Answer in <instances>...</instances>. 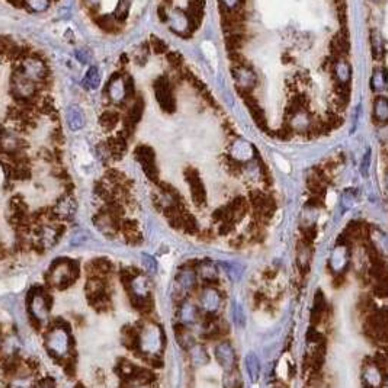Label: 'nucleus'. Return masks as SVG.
<instances>
[{
    "label": "nucleus",
    "mask_w": 388,
    "mask_h": 388,
    "mask_svg": "<svg viewBox=\"0 0 388 388\" xmlns=\"http://www.w3.org/2000/svg\"><path fill=\"white\" fill-rule=\"evenodd\" d=\"M135 343L141 355L149 358H157L164 347V336L160 326L154 323H146L137 333Z\"/></svg>",
    "instance_id": "nucleus-1"
},
{
    "label": "nucleus",
    "mask_w": 388,
    "mask_h": 388,
    "mask_svg": "<svg viewBox=\"0 0 388 388\" xmlns=\"http://www.w3.org/2000/svg\"><path fill=\"white\" fill-rule=\"evenodd\" d=\"M45 349L54 358H66L72 349V337L69 330L60 326L51 328L45 336Z\"/></svg>",
    "instance_id": "nucleus-2"
},
{
    "label": "nucleus",
    "mask_w": 388,
    "mask_h": 388,
    "mask_svg": "<svg viewBox=\"0 0 388 388\" xmlns=\"http://www.w3.org/2000/svg\"><path fill=\"white\" fill-rule=\"evenodd\" d=\"M77 269L73 262L66 259L57 260L48 270V284L54 288H66L76 279Z\"/></svg>",
    "instance_id": "nucleus-3"
},
{
    "label": "nucleus",
    "mask_w": 388,
    "mask_h": 388,
    "mask_svg": "<svg viewBox=\"0 0 388 388\" xmlns=\"http://www.w3.org/2000/svg\"><path fill=\"white\" fill-rule=\"evenodd\" d=\"M28 311L31 317L38 321L45 323L50 317V299L43 289H34L28 297Z\"/></svg>",
    "instance_id": "nucleus-4"
},
{
    "label": "nucleus",
    "mask_w": 388,
    "mask_h": 388,
    "mask_svg": "<svg viewBox=\"0 0 388 388\" xmlns=\"http://www.w3.org/2000/svg\"><path fill=\"white\" fill-rule=\"evenodd\" d=\"M11 90L16 99L27 101L35 93V82L22 75L21 72H15L11 79Z\"/></svg>",
    "instance_id": "nucleus-5"
},
{
    "label": "nucleus",
    "mask_w": 388,
    "mask_h": 388,
    "mask_svg": "<svg viewBox=\"0 0 388 388\" xmlns=\"http://www.w3.org/2000/svg\"><path fill=\"white\" fill-rule=\"evenodd\" d=\"M154 95L163 111L170 114L176 109V102H175V98L172 93L170 83L164 77H160L154 82Z\"/></svg>",
    "instance_id": "nucleus-6"
},
{
    "label": "nucleus",
    "mask_w": 388,
    "mask_h": 388,
    "mask_svg": "<svg viewBox=\"0 0 388 388\" xmlns=\"http://www.w3.org/2000/svg\"><path fill=\"white\" fill-rule=\"evenodd\" d=\"M237 90L240 92V96L243 98V101H244V104H246V108L249 109L252 118H253V121L256 122V125H257L259 128H262L263 131H266V130H268V120H266L265 111H263L262 106L259 105L257 99L250 95L249 90H244L241 89V88H239Z\"/></svg>",
    "instance_id": "nucleus-7"
},
{
    "label": "nucleus",
    "mask_w": 388,
    "mask_h": 388,
    "mask_svg": "<svg viewBox=\"0 0 388 388\" xmlns=\"http://www.w3.org/2000/svg\"><path fill=\"white\" fill-rule=\"evenodd\" d=\"M150 291H151V282L147 276L135 275L130 279V294L133 299L137 301V305L149 301Z\"/></svg>",
    "instance_id": "nucleus-8"
},
{
    "label": "nucleus",
    "mask_w": 388,
    "mask_h": 388,
    "mask_svg": "<svg viewBox=\"0 0 388 388\" xmlns=\"http://www.w3.org/2000/svg\"><path fill=\"white\" fill-rule=\"evenodd\" d=\"M185 178L189 183V188H191V194H192V199L196 205H205L207 202V194H205V188H204V183L199 178V173L195 170L194 167H188L186 172H185Z\"/></svg>",
    "instance_id": "nucleus-9"
},
{
    "label": "nucleus",
    "mask_w": 388,
    "mask_h": 388,
    "mask_svg": "<svg viewBox=\"0 0 388 388\" xmlns=\"http://www.w3.org/2000/svg\"><path fill=\"white\" fill-rule=\"evenodd\" d=\"M214 355H215L218 365L223 369H225V372L236 369V352L228 342H221L217 344Z\"/></svg>",
    "instance_id": "nucleus-10"
},
{
    "label": "nucleus",
    "mask_w": 388,
    "mask_h": 388,
    "mask_svg": "<svg viewBox=\"0 0 388 388\" xmlns=\"http://www.w3.org/2000/svg\"><path fill=\"white\" fill-rule=\"evenodd\" d=\"M135 157L140 162L146 175L151 179H156L157 178V166H156V157H154L153 149H150L149 146H140L135 150Z\"/></svg>",
    "instance_id": "nucleus-11"
},
{
    "label": "nucleus",
    "mask_w": 388,
    "mask_h": 388,
    "mask_svg": "<svg viewBox=\"0 0 388 388\" xmlns=\"http://www.w3.org/2000/svg\"><path fill=\"white\" fill-rule=\"evenodd\" d=\"M196 284V273L192 269H182L175 279V291L178 297H185L194 289Z\"/></svg>",
    "instance_id": "nucleus-12"
},
{
    "label": "nucleus",
    "mask_w": 388,
    "mask_h": 388,
    "mask_svg": "<svg viewBox=\"0 0 388 388\" xmlns=\"http://www.w3.org/2000/svg\"><path fill=\"white\" fill-rule=\"evenodd\" d=\"M21 73L24 76H27L31 80H40L43 79L47 73L45 70V64L43 63V60L40 59H35V57H30V59H25L21 63Z\"/></svg>",
    "instance_id": "nucleus-13"
},
{
    "label": "nucleus",
    "mask_w": 388,
    "mask_h": 388,
    "mask_svg": "<svg viewBox=\"0 0 388 388\" xmlns=\"http://www.w3.org/2000/svg\"><path fill=\"white\" fill-rule=\"evenodd\" d=\"M331 56L334 59H344L349 54L350 43H349V34L347 30H340L330 41Z\"/></svg>",
    "instance_id": "nucleus-14"
},
{
    "label": "nucleus",
    "mask_w": 388,
    "mask_h": 388,
    "mask_svg": "<svg viewBox=\"0 0 388 388\" xmlns=\"http://www.w3.org/2000/svg\"><path fill=\"white\" fill-rule=\"evenodd\" d=\"M252 204H253L254 209L257 214H260L262 217H269L273 211H275V202L273 199L265 195L260 191H254L252 192V198H250Z\"/></svg>",
    "instance_id": "nucleus-15"
},
{
    "label": "nucleus",
    "mask_w": 388,
    "mask_h": 388,
    "mask_svg": "<svg viewBox=\"0 0 388 388\" xmlns=\"http://www.w3.org/2000/svg\"><path fill=\"white\" fill-rule=\"evenodd\" d=\"M60 230L54 225H43L37 233V241L41 247L50 249L60 240Z\"/></svg>",
    "instance_id": "nucleus-16"
},
{
    "label": "nucleus",
    "mask_w": 388,
    "mask_h": 388,
    "mask_svg": "<svg viewBox=\"0 0 388 388\" xmlns=\"http://www.w3.org/2000/svg\"><path fill=\"white\" fill-rule=\"evenodd\" d=\"M186 18H188V28L191 32H194L201 25V21L204 18V0H189Z\"/></svg>",
    "instance_id": "nucleus-17"
},
{
    "label": "nucleus",
    "mask_w": 388,
    "mask_h": 388,
    "mask_svg": "<svg viewBox=\"0 0 388 388\" xmlns=\"http://www.w3.org/2000/svg\"><path fill=\"white\" fill-rule=\"evenodd\" d=\"M221 297L218 294V291H215L214 288H204L199 297V304L202 307V310H205L207 313H215L220 307Z\"/></svg>",
    "instance_id": "nucleus-18"
},
{
    "label": "nucleus",
    "mask_w": 388,
    "mask_h": 388,
    "mask_svg": "<svg viewBox=\"0 0 388 388\" xmlns=\"http://www.w3.org/2000/svg\"><path fill=\"white\" fill-rule=\"evenodd\" d=\"M93 223L96 225V228L105 234L108 237H112L117 234V221H115V217L114 214H109V212H102L99 215L95 217Z\"/></svg>",
    "instance_id": "nucleus-19"
},
{
    "label": "nucleus",
    "mask_w": 388,
    "mask_h": 388,
    "mask_svg": "<svg viewBox=\"0 0 388 388\" xmlns=\"http://www.w3.org/2000/svg\"><path fill=\"white\" fill-rule=\"evenodd\" d=\"M66 120H67V125L72 131H79L85 127V112L79 105H70L66 111Z\"/></svg>",
    "instance_id": "nucleus-20"
},
{
    "label": "nucleus",
    "mask_w": 388,
    "mask_h": 388,
    "mask_svg": "<svg viewBox=\"0 0 388 388\" xmlns=\"http://www.w3.org/2000/svg\"><path fill=\"white\" fill-rule=\"evenodd\" d=\"M382 379V369L376 363L366 365L363 371V388H381Z\"/></svg>",
    "instance_id": "nucleus-21"
},
{
    "label": "nucleus",
    "mask_w": 388,
    "mask_h": 388,
    "mask_svg": "<svg viewBox=\"0 0 388 388\" xmlns=\"http://www.w3.org/2000/svg\"><path fill=\"white\" fill-rule=\"evenodd\" d=\"M76 209H77V204L75 199L72 196H64L57 202V205L54 208V214L61 220H69L75 215Z\"/></svg>",
    "instance_id": "nucleus-22"
},
{
    "label": "nucleus",
    "mask_w": 388,
    "mask_h": 388,
    "mask_svg": "<svg viewBox=\"0 0 388 388\" xmlns=\"http://www.w3.org/2000/svg\"><path fill=\"white\" fill-rule=\"evenodd\" d=\"M108 95L111 98L112 102L120 104L124 101V98L127 96V90H125V82L121 77H115L111 80L109 86H108Z\"/></svg>",
    "instance_id": "nucleus-23"
},
{
    "label": "nucleus",
    "mask_w": 388,
    "mask_h": 388,
    "mask_svg": "<svg viewBox=\"0 0 388 388\" xmlns=\"http://www.w3.org/2000/svg\"><path fill=\"white\" fill-rule=\"evenodd\" d=\"M178 317H179V321L182 324H192L196 321V317H198L196 307L191 302H183L180 305Z\"/></svg>",
    "instance_id": "nucleus-24"
},
{
    "label": "nucleus",
    "mask_w": 388,
    "mask_h": 388,
    "mask_svg": "<svg viewBox=\"0 0 388 388\" xmlns=\"http://www.w3.org/2000/svg\"><path fill=\"white\" fill-rule=\"evenodd\" d=\"M99 85H101V72H99V69L96 66H92V67H89V70L86 72V75H85L83 86L86 89L95 90L99 88Z\"/></svg>",
    "instance_id": "nucleus-25"
},
{
    "label": "nucleus",
    "mask_w": 388,
    "mask_h": 388,
    "mask_svg": "<svg viewBox=\"0 0 388 388\" xmlns=\"http://www.w3.org/2000/svg\"><path fill=\"white\" fill-rule=\"evenodd\" d=\"M246 369H247V373H249L252 382H257V379L260 376V362L253 353L246 356Z\"/></svg>",
    "instance_id": "nucleus-26"
},
{
    "label": "nucleus",
    "mask_w": 388,
    "mask_h": 388,
    "mask_svg": "<svg viewBox=\"0 0 388 388\" xmlns=\"http://www.w3.org/2000/svg\"><path fill=\"white\" fill-rule=\"evenodd\" d=\"M189 356H191L192 363L196 365V366L205 365V363H208L209 360L207 350L202 346H199V344H194L192 347H189Z\"/></svg>",
    "instance_id": "nucleus-27"
},
{
    "label": "nucleus",
    "mask_w": 388,
    "mask_h": 388,
    "mask_svg": "<svg viewBox=\"0 0 388 388\" xmlns=\"http://www.w3.org/2000/svg\"><path fill=\"white\" fill-rule=\"evenodd\" d=\"M246 43V37L243 32H237V34H228L225 37V44L228 47V50L231 53H236L239 51L240 48L243 47V44Z\"/></svg>",
    "instance_id": "nucleus-28"
},
{
    "label": "nucleus",
    "mask_w": 388,
    "mask_h": 388,
    "mask_svg": "<svg viewBox=\"0 0 388 388\" xmlns=\"http://www.w3.org/2000/svg\"><path fill=\"white\" fill-rule=\"evenodd\" d=\"M118 122H120V115L114 111H106L99 118V124L106 130H114Z\"/></svg>",
    "instance_id": "nucleus-29"
},
{
    "label": "nucleus",
    "mask_w": 388,
    "mask_h": 388,
    "mask_svg": "<svg viewBox=\"0 0 388 388\" xmlns=\"http://www.w3.org/2000/svg\"><path fill=\"white\" fill-rule=\"evenodd\" d=\"M198 273H199V276H201L204 281H207V282H211V281H214V279L217 278V269H215V266H214L211 262H202V263L199 265Z\"/></svg>",
    "instance_id": "nucleus-30"
},
{
    "label": "nucleus",
    "mask_w": 388,
    "mask_h": 388,
    "mask_svg": "<svg viewBox=\"0 0 388 388\" xmlns=\"http://www.w3.org/2000/svg\"><path fill=\"white\" fill-rule=\"evenodd\" d=\"M32 385L34 378L31 376V373H18L8 388H32Z\"/></svg>",
    "instance_id": "nucleus-31"
},
{
    "label": "nucleus",
    "mask_w": 388,
    "mask_h": 388,
    "mask_svg": "<svg viewBox=\"0 0 388 388\" xmlns=\"http://www.w3.org/2000/svg\"><path fill=\"white\" fill-rule=\"evenodd\" d=\"M89 241V234L85 230H77L72 234V237L69 240V246L70 247H82Z\"/></svg>",
    "instance_id": "nucleus-32"
},
{
    "label": "nucleus",
    "mask_w": 388,
    "mask_h": 388,
    "mask_svg": "<svg viewBox=\"0 0 388 388\" xmlns=\"http://www.w3.org/2000/svg\"><path fill=\"white\" fill-rule=\"evenodd\" d=\"M130 5H131V0H118L117 6H115V19L118 21H125L127 16H128V11H130Z\"/></svg>",
    "instance_id": "nucleus-33"
},
{
    "label": "nucleus",
    "mask_w": 388,
    "mask_h": 388,
    "mask_svg": "<svg viewBox=\"0 0 388 388\" xmlns=\"http://www.w3.org/2000/svg\"><path fill=\"white\" fill-rule=\"evenodd\" d=\"M224 388H241V378L236 369L227 372L224 378Z\"/></svg>",
    "instance_id": "nucleus-34"
},
{
    "label": "nucleus",
    "mask_w": 388,
    "mask_h": 388,
    "mask_svg": "<svg viewBox=\"0 0 388 388\" xmlns=\"http://www.w3.org/2000/svg\"><path fill=\"white\" fill-rule=\"evenodd\" d=\"M143 101H137L131 108H130V112H128V120L131 124H137L140 118H141V114H143Z\"/></svg>",
    "instance_id": "nucleus-35"
},
{
    "label": "nucleus",
    "mask_w": 388,
    "mask_h": 388,
    "mask_svg": "<svg viewBox=\"0 0 388 388\" xmlns=\"http://www.w3.org/2000/svg\"><path fill=\"white\" fill-rule=\"evenodd\" d=\"M27 3L35 12H44L50 6V0H27Z\"/></svg>",
    "instance_id": "nucleus-36"
},
{
    "label": "nucleus",
    "mask_w": 388,
    "mask_h": 388,
    "mask_svg": "<svg viewBox=\"0 0 388 388\" xmlns=\"http://www.w3.org/2000/svg\"><path fill=\"white\" fill-rule=\"evenodd\" d=\"M141 263H143L144 269H146L147 272H151V273H154L156 269H157V262H156L154 257H151L150 254H143V256H141Z\"/></svg>",
    "instance_id": "nucleus-37"
},
{
    "label": "nucleus",
    "mask_w": 388,
    "mask_h": 388,
    "mask_svg": "<svg viewBox=\"0 0 388 388\" xmlns=\"http://www.w3.org/2000/svg\"><path fill=\"white\" fill-rule=\"evenodd\" d=\"M75 54H76V59L80 61V63H83V64L89 63L90 59H92V53H90V50L85 48V47H82V48L76 50Z\"/></svg>",
    "instance_id": "nucleus-38"
},
{
    "label": "nucleus",
    "mask_w": 388,
    "mask_h": 388,
    "mask_svg": "<svg viewBox=\"0 0 388 388\" xmlns=\"http://www.w3.org/2000/svg\"><path fill=\"white\" fill-rule=\"evenodd\" d=\"M292 134H294V130L289 127V125H284V127H281L276 133H275V135L279 138V140H289L291 137H292Z\"/></svg>",
    "instance_id": "nucleus-39"
},
{
    "label": "nucleus",
    "mask_w": 388,
    "mask_h": 388,
    "mask_svg": "<svg viewBox=\"0 0 388 388\" xmlns=\"http://www.w3.org/2000/svg\"><path fill=\"white\" fill-rule=\"evenodd\" d=\"M234 320H236V324H239V326H244V315H243V310H241V307L240 305H234Z\"/></svg>",
    "instance_id": "nucleus-40"
},
{
    "label": "nucleus",
    "mask_w": 388,
    "mask_h": 388,
    "mask_svg": "<svg viewBox=\"0 0 388 388\" xmlns=\"http://www.w3.org/2000/svg\"><path fill=\"white\" fill-rule=\"evenodd\" d=\"M151 43H153V48H154V51H156V53H164V51H166V48H167V45L164 44L162 40L156 38V37H153Z\"/></svg>",
    "instance_id": "nucleus-41"
},
{
    "label": "nucleus",
    "mask_w": 388,
    "mask_h": 388,
    "mask_svg": "<svg viewBox=\"0 0 388 388\" xmlns=\"http://www.w3.org/2000/svg\"><path fill=\"white\" fill-rule=\"evenodd\" d=\"M167 57H169L170 64H172V66H175V67H179L180 64H182V57H180L179 54H175V53H172V54H169Z\"/></svg>",
    "instance_id": "nucleus-42"
},
{
    "label": "nucleus",
    "mask_w": 388,
    "mask_h": 388,
    "mask_svg": "<svg viewBox=\"0 0 388 388\" xmlns=\"http://www.w3.org/2000/svg\"><path fill=\"white\" fill-rule=\"evenodd\" d=\"M89 6H98L101 3V0H85Z\"/></svg>",
    "instance_id": "nucleus-43"
},
{
    "label": "nucleus",
    "mask_w": 388,
    "mask_h": 388,
    "mask_svg": "<svg viewBox=\"0 0 388 388\" xmlns=\"http://www.w3.org/2000/svg\"><path fill=\"white\" fill-rule=\"evenodd\" d=\"M37 388H54L51 384H48V382H44V384H40Z\"/></svg>",
    "instance_id": "nucleus-44"
},
{
    "label": "nucleus",
    "mask_w": 388,
    "mask_h": 388,
    "mask_svg": "<svg viewBox=\"0 0 388 388\" xmlns=\"http://www.w3.org/2000/svg\"><path fill=\"white\" fill-rule=\"evenodd\" d=\"M0 343H2V340H0Z\"/></svg>",
    "instance_id": "nucleus-45"
}]
</instances>
